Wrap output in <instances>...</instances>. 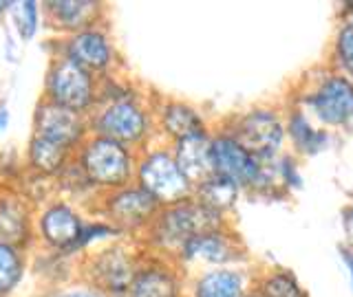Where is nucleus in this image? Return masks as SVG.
Masks as SVG:
<instances>
[{
    "instance_id": "obj_14",
    "label": "nucleus",
    "mask_w": 353,
    "mask_h": 297,
    "mask_svg": "<svg viewBox=\"0 0 353 297\" xmlns=\"http://www.w3.org/2000/svg\"><path fill=\"white\" fill-rule=\"evenodd\" d=\"M93 273L97 282L110 291H128L132 284V267L130 260L119 251H104L93 264Z\"/></svg>"
},
{
    "instance_id": "obj_19",
    "label": "nucleus",
    "mask_w": 353,
    "mask_h": 297,
    "mask_svg": "<svg viewBox=\"0 0 353 297\" xmlns=\"http://www.w3.org/2000/svg\"><path fill=\"white\" fill-rule=\"evenodd\" d=\"M27 238V214L25 209L16 203H3L0 205V242L14 245Z\"/></svg>"
},
{
    "instance_id": "obj_12",
    "label": "nucleus",
    "mask_w": 353,
    "mask_h": 297,
    "mask_svg": "<svg viewBox=\"0 0 353 297\" xmlns=\"http://www.w3.org/2000/svg\"><path fill=\"white\" fill-rule=\"evenodd\" d=\"M176 165L188 181L208 183V174L214 172L212 168V146H208L203 135H194L179 141L176 150Z\"/></svg>"
},
{
    "instance_id": "obj_23",
    "label": "nucleus",
    "mask_w": 353,
    "mask_h": 297,
    "mask_svg": "<svg viewBox=\"0 0 353 297\" xmlns=\"http://www.w3.org/2000/svg\"><path fill=\"white\" fill-rule=\"evenodd\" d=\"M236 198V185L228 181V179H210L208 183L201 185V205H205L208 209H225L232 205V201Z\"/></svg>"
},
{
    "instance_id": "obj_21",
    "label": "nucleus",
    "mask_w": 353,
    "mask_h": 297,
    "mask_svg": "<svg viewBox=\"0 0 353 297\" xmlns=\"http://www.w3.org/2000/svg\"><path fill=\"white\" fill-rule=\"evenodd\" d=\"M183 253L188 258H203V260H212V262H223V260L232 258L228 242L214 234L192 238L183 247Z\"/></svg>"
},
{
    "instance_id": "obj_2",
    "label": "nucleus",
    "mask_w": 353,
    "mask_h": 297,
    "mask_svg": "<svg viewBox=\"0 0 353 297\" xmlns=\"http://www.w3.org/2000/svg\"><path fill=\"white\" fill-rule=\"evenodd\" d=\"M47 99L75 113H84L95 99L91 73L69 58L58 60L47 77Z\"/></svg>"
},
{
    "instance_id": "obj_26",
    "label": "nucleus",
    "mask_w": 353,
    "mask_h": 297,
    "mask_svg": "<svg viewBox=\"0 0 353 297\" xmlns=\"http://www.w3.org/2000/svg\"><path fill=\"white\" fill-rule=\"evenodd\" d=\"M292 135L294 139L298 141V146H301L303 150H314L318 148V143L323 141V135H318V132H314L312 128L307 126V121L301 119V117H296L292 121Z\"/></svg>"
},
{
    "instance_id": "obj_15",
    "label": "nucleus",
    "mask_w": 353,
    "mask_h": 297,
    "mask_svg": "<svg viewBox=\"0 0 353 297\" xmlns=\"http://www.w3.org/2000/svg\"><path fill=\"white\" fill-rule=\"evenodd\" d=\"M66 152L69 150L60 146V143L36 135L29 143V163L36 172H40L44 176H53L64 170Z\"/></svg>"
},
{
    "instance_id": "obj_7",
    "label": "nucleus",
    "mask_w": 353,
    "mask_h": 297,
    "mask_svg": "<svg viewBox=\"0 0 353 297\" xmlns=\"http://www.w3.org/2000/svg\"><path fill=\"white\" fill-rule=\"evenodd\" d=\"M212 168L221 179L232 183L252 185L259 179V165L252 154L232 139H219L212 143Z\"/></svg>"
},
{
    "instance_id": "obj_1",
    "label": "nucleus",
    "mask_w": 353,
    "mask_h": 297,
    "mask_svg": "<svg viewBox=\"0 0 353 297\" xmlns=\"http://www.w3.org/2000/svg\"><path fill=\"white\" fill-rule=\"evenodd\" d=\"M80 170L88 183L117 187L130 176V157L121 143L99 137L91 141L82 152Z\"/></svg>"
},
{
    "instance_id": "obj_17",
    "label": "nucleus",
    "mask_w": 353,
    "mask_h": 297,
    "mask_svg": "<svg viewBox=\"0 0 353 297\" xmlns=\"http://www.w3.org/2000/svg\"><path fill=\"white\" fill-rule=\"evenodd\" d=\"M128 297H176V286L168 273L141 271L128 286Z\"/></svg>"
},
{
    "instance_id": "obj_13",
    "label": "nucleus",
    "mask_w": 353,
    "mask_h": 297,
    "mask_svg": "<svg viewBox=\"0 0 353 297\" xmlns=\"http://www.w3.org/2000/svg\"><path fill=\"white\" fill-rule=\"evenodd\" d=\"M154 198L143 192V190H126L117 194L115 198H110L108 203V212L113 216L117 223L121 225H128V227H135L141 225L146 220L152 209H154Z\"/></svg>"
},
{
    "instance_id": "obj_20",
    "label": "nucleus",
    "mask_w": 353,
    "mask_h": 297,
    "mask_svg": "<svg viewBox=\"0 0 353 297\" xmlns=\"http://www.w3.org/2000/svg\"><path fill=\"white\" fill-rule=\"evenodd\" d=\"M196 297H241V278L230 271L210 273L199 282Z\"/></svg>"
},
{
    "instance_id": "obj_18",
    "label": "nucleus",
    "mask_w": 353,
    "mask_h": 297,
    "mask_svg": "<svg viewBox=\"0 0 353 297\" xmlns=\"http://www.w3.org/2000/svg\"><path fill=\"white\" fill-rule=\"evenodd\" d=\"M22 269H25V262H22L18 247L0 242V295H7L16 289L22 278Z\"/></svg>"
},
{
    "instance_id": "obj_4",
    "label": "nucleus",
    "mask_w": 353,
    "mask_h": 297,
    "mask_svg": "<svg viewBox=\"0 0 353 297\" xmlns=\"http://www.w3.org/2000/svg\"><path fill=\"white\" fill-rule=\"evenodd\" d=\"M216 223V212L205 205H181L161 218L157 234L165 242H181V247H185L196 236L212 234Z\"/></svg>"
},
{
    "instance_id": "obj_25",
    "label": "nucleus",
    "mask_w": 353,
    "mask_h": 297,
    "mask_svg": "<svg viewBox=\"0 0 353 297\" xmlns=\"http://www.w3.org/2000/svg\"><path fill=\"white\" fill-rule=\"evenodd\" d=\"M265 297H303L298 284L287 275H274L265 282Z\"/></svg>"
},
{
    "instance_id": "obj_9",
    "label": "nucleus",
    "mask_w": 353,
    "mask_h": 297,
    "mask_svg": "<svg viewBox=\"0 0 353 297\" xmlns=\"http://www.w3.org/2000/svg\"><path fill=\"white\" fill-rule=\"evenodd\" d=\"M281 139H283V128L276 121V117L270 113L248 115L239 126V143L248 152L261 154V157L272 154L281 146Z\"/></svg>"
},
{
    "instance_id": "obj_16",
    "label": "nucleus",
    "mask_w": 353,
    "mask_h": 297,
    "mask_svg": "<svg viewBox=\"0 0 353 297\" xmlns=\"http://www.w3.org/2000/svg\"><path fill=\"white\" fill-rule=\"evenodd\" d=\"M49 14L55 18L58 27L71 29L75 33L86 31L93 20L97 3H82V0H64V3H49Z\"/></svg>"
},
{
    "instance_id": "obj_8",
    "label": "nucleus",
    "mask_w": 353,
    "mask_h": 297,
    "mask_svg": "<svg viewBox=\"0 0 353 297\" xmlns=\"http://www.w3.org/2000/svg\"><path fill=\"white\" fill-rule=\"evenodd\" d=\"M40 236L49 247L66 249L82 238V220L69 205L55 203L40 216Z\"/></svg>"
},
{
    "instance_id": "obj_27",
    "label": "nucleus",
    "mask_w": 353,
    "mask_h": 297,
    "mask_svg": "<svg viewBox=\"0 0 353 297\" xmlns=\"http://www.w3.org/2000/svg\"><path fill=\"white\" fill-rule=\"evenodd\" d=\"M338 53L340 60L345 64V69L353 75V31L345 29L338 38Z\"/></svg>"
},
{
    "instance_id": "obj_5",
    "label": "nucleus",
    "mask_w": 353,
    "mask_h": 297,
    "mask_svg": "<svg viewBox=\"0 0 353 297\" xmlns=\"http://www.w3.org/2000/svg\"><path fill=\"white\" fill-rule=\"evenodd\" d=\"M33 124H36V135L51 139L55 143H60L66 150L75 146L77 141L84 135V121L82 115L69 110L64 106H58L44 99L38 106L36 117H33Z\"/></svg>"
},
{
    "instance_id": "obj_28",
    "label": "nucleus",
    "mask_w": 353,
    "mask_h": 297,
    "mask_svg": "<svg viewBox=\"0 0 353 297\" xmlns=\"http://www.w3.org/2000/svg\"><path fill=\"white\" fill-rule=\"evenodd\" d=\"M64 297H102V295H97V293H91V291H73V293L64 295Z\"/></svg>"
},
{
    "instance_id": "obj_6",
    "label": "nucleus",
    "mask_w": 353,
    "mask_h": 297,
    "mask_svg": "<svg viewBox=\"0 0 353 297\" xmlns=\"http://www.w3.org/2000/svg\"><path fill=\"white\" fill-rule=\"evenodd\" d=\"M97 130L102 132V137L117 143H132L146 132V117L132 102L117 99L99 115Z\"/></svg>"
},
{
    "instance_id": "obj_24",
    "label": "nucleus",
    "mask_w": 353,
    "mask_h": 297,
    "mask_svg": "<svg viewBox=\"0 0 353 297\" xmlns=\"http://www.w3.org/2000/svg\"><path fill=\"white\" fill-rule=\"evenodd\" d=\"M14 16L18 22V31L22 38H31L38 29V5L36 3H18L14 5Z\"/></svg>"
},
{
    "instance_id": "obj_3",
    "label": "nucleus",
    "mask_w": 353,
    "mask_h": 297,
    "mask_svg": "<svg viewBox=\"0 0 353 297\" xmlns=\"http://www.w3.org/2000/svg\"><path fill=\"white\" fill-rule=\"evenodd\" d=\"M141 190L148 192L157 203H174L185 196L188 179L181 174L176 161L165 154H152L141 163Z\"/></svg>"
},
{
    "instance_id": "obj_29",
    "label": "nucleus",
    "mask_w": 353,
    "mask_h": 297,
    "mask_svg": "<svg viewBox=\"0 0 353 297\" xmlns=\"http://www.w3.org/2000/svg\"><path fill=\"white\" fill-rule=\"evenodd\" d=\"M5 126H7V113L5 110H0V132H3Z\"/></svg>"
},
{
    "instance_id": "obj_10",
    "label": "nucleus",
    "mask_w": 353,
    "mask_h": 297,
    "mask_svg": "<svg viewBox=\"0 0 353 297\" xmlns=\"http://www.w3.org/2000/svg\"><path fill=\"white\" fill-rule=\"evenodd\" d=\"M64 51H66L64 58L77 62L88 73L104 71L110 64V58H113V51H110V44H108L106 36H102V33L95 29L73 33L69 42H66Z\"/></svg>"
},
{
    "instance_id": "obj_22",
    "label": "nucleus",
    "mask_w": 353,
    "mask_h": 297,
    "mask_svg": "<svg viewBox=\"0 0 353 297\" xmlns=\"http://www.w3.org/2000/svg\"><path fill=\"white\" fill-rule=\"evenodd\" d=\"M165 128H168L170 135L188 139L194 135H201V119H199L190 108L174 104L165 110Z\"/></svg>"
},
{
    "instance_id": "obj_11",
    "label": "nucleus",
    "mask_w": 353,
    "mask_h": 297,
    "mask_svg": "<svg viewBox=\"0 0 353 297\" xmlns=\"http://www.w3.org/2000/svg\"><path fill=\"white\" fill-rule=\"evenodd\" d=\"M314 108L327 124H345L353 117V86L347 80L334 77L314 97Z\"/></svg>"
}]
</instances>
